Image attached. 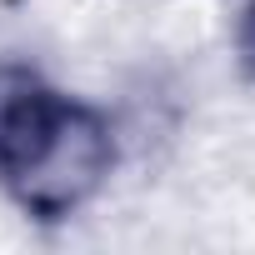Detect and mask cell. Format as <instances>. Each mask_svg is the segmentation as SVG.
I'll list each match as a JSON object with an SVG mask.
<instances>
[{
    "label": "cell",
    "mask_w": 255,
    "mask_h": 255,
    "mask_svg": "<svg viewBox=\"0 0 255 255\" xmlns=\"http://www.w3.org/2000/svg\"><path fill=\"white\" fill-rule=\"evenodd\" d=\"M115 125L30 60H0V190L40 225L80 215L115 170Z\"/></svg>",
    "instance_id": "1"
},
{
    "label": "cell",
    "mask_w": 255,
    "mask_h": 255,
    "mask_svg": "<svg viewBox=\"0 0 255 255\" xmlns=\"http://www.w3.org/2000/svg\"><path fill=\"white\" fill-rule=\"evenodd\" d=\"M235 50H240L245 70L255 75V0H245V5H240V25H235Z\"/></svg>",
    "instance_id": "2"
}]
</instances>
